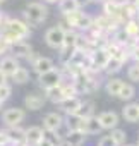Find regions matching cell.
<instances>
[{"label":"cell","instance_id":"obj_1","mask_svg":"<svg viewBox=\"0 0 139 146\" xmlns=\"http://www.w3.org/2000/svg\"><path fill=\"white\" fill-rule=\"evenodd\" d=\"M65 29H74V31H89L93 28V17L86 12H81V9L64 16Z\"/></svg>","mask_w":139,"mask_h":146},{"label":"cell","instance_id":"obj_2","mask_svg":"<svg viewBox=\"0 0 139 146\" xmlns=\"http://www.w3.org/2000/svg\"><path fill=\"white\" fill-rule=\"evenodd\" d=\"M23 16H24V21L29 26H40L48 17V7L41 2H29L24 9Z\"/></svg>","mask_w":139,"mask_h":146},{"label":"cell","instance_id":"obj_3","mask_svg":"<svg viewBox=\"0 0 139 146\" xmlns=\"http://www.w3.org/2000/svg\"><path fill=\"white\" fill-rule=\"evenodd\" d=\"M65 79H64V69H52L45 74H40L38 76V83L41 86V90H50V88H55L58 84H62Z\"/></svg>","mask_w":139,"mask_h":146},{"label":"cell","instance_id":"obj_4","mask_svg":"<svg viewBox=\"0 0 139 146\" xmlns=\"http://www.w3.org/2000/svg\"><path fill=\"white\" fill-rule=\"evenodd\" d=\"M65 31L60 24L57 26H52L46 29L45 33V43L52 48V50H60L64 46V40H65Z\"/></svg>","mask_w":139,"mask_h":146},{"label":"cell","instance_id":"obj_5","mask_svg":"<svg viewBox=\"0 0 139 146\" xmlns=\"http://www.w3.org/2000/svg\"><path fill=\"white\" fill-rule=\"evenodd\" d=\"M89 58H91L89 72H100V70L105 69L107 62L110 60V53H108L107 46H96L89 52Z\"/></svg>","mask_w":139,"mask_h":146},{"label":"cell","instance_id":"obj_6","mask_svg":"<svg viewBox=\"0 0 139 146\" xmlns=\"http://www.w3.org/2000/svg\"><path fill=\"white\" fill-rule=\"evenodd\" d=\"M9 52H11L16 58H26V60H29V62H33V60L38 57V55L33 52L31 45H29L26 40H19V41L12 43L11 48H9Z\"/></svg>","mask_w":139,"mask_h":146},{"label":"cell","instance_id":"obj_7","mask_svg":"<svg viewBox=\"0 0 139 146\" xmlns=\"http://www.w3.org/2000/svg\"><path fill=\"white\" fill-rule=\"evenodd\" d=\"M24 119H26V110L19 108V107H11L2 112V122L7 127L21 125V122H24Z\"/></svg>","mask_w":139,"mask_h":146},{"label":"cell","instance_id":"obj_8","mask_svg":"<svg viewBox=\"0 0 139 146\" xmlns=\"http://www.w3.org/2000/svg\"><path fill=\"white\" fill-rule=\"evenodd\" d=\"M4 29H9L11 33H14L16 36H19L21 40L29 38V35H31L29 24H28L26 21L14 19V17H9V19H7V23H5V28H4Z\"/></svg>","mask_w":139,"mask_h":146},{"label":"cell","instance_id":"obj_9","mask_svg":"<svg viewBox=\"0 0 139 146\" xmlns=\"http://www.w3.org/2000/svg\"><path fill=\"white\" fill-rule=\"evenodd\" d=\"M65 125V119L58 112H50L43 117V129L46 132H58Z\"/></svg>","mask_w":139,"mask_h":146},{"label":"cell","instance_id":"obj_10","mask_svg":"<svg viewBox=\"0 0 139 146\" xmlns=\"http://www.w3.org/2000/svg\"><path fill=\"white\" fill-rule=\"evenodd\" d=\"M103 14L118 19L120 23H125L124 17V4L118 2V0H105L103 2Z\"/></svg>","mask_w":139,"mask_h":146},{"label":"cell","instance_id":"obj_11","mask_svg":"<svg viewBox=\"0 0 139 146\" xmlns=\"http://www.w3.org/2000/svg\"><path fill=\"white\" fill-rule=\"evenodd\" d=\"M46 95H45V91L43 93H38V91H31V93H28L26 96H24V108H28V110H40V108H43V105L46 103Z\"/></svg>","mask_w":139,"mask_h":146},{"label":"cell","instance_id":"obj_12","mask_svg":"<svg viewBox=\"0 0 139 146\" xmlns=\"http://www.w3.org/2000/svg\"><path fill=\"white\" fill-rule=\"evenodd\" d=\"M98 120H100L103 131H112V129H115V127L118 125L120 117H118V113H115L113 110H107V112H101V113L98 115Z\"/></svg>","mask_w":139,"mask_h":146},{"label":"cell","instance_id":"obj_13","mask_svg":"<svg viewBox=\"0 0 139 146\" xmlns=\"http://www.w3.org/2000/svg\"><path fill=\"white\" fill-rule=\"evenodd\" d=\"M19 67H21L19 58H16L14 55H7V57L0 58V70H2L7 78H12V74H14Z\"/></svg>","mask_w":139,"mask_h":146},{"label":"cell","instance_id":"obj_14","mask_svg":"<svg viewBox=\"0 0 139 146\" xmlns=\"http://www.w3.org/2000/svg\"><path fill=\"white\" fill-rule=\"evenodd\" d=\"M31 67H33V70L36 72V74L40 76V74H45V72L55 69V62H53L52 58H48V57L38 55V57L31 62Z\"/></svg>","mask_w":139,"mask_h":146},{"label":"cell","instance_id":"obj_15","mask_svg":"<svg viewBox=\"0 0 139 146\" xmlns=\"http://www.w3.org/2000/svg\"><path fill=\"white\" fill-rule=\"evenodd\" d=\"M79 129L84 131L86 134H100V132L103 131V127H101L98 117H95V115H91V117H88V119H81Z\"/></svg>","mask_w":139,"mask_h":146},{"label":"cell","instance_id":"obj_16","mask_svg":"<svg viewBox=\"0 0 139 146\" xmlns=\"http://www.w3.org/2000/svg\"><path fill=\"white\" fill-rule=\"evenodd\" d=\"M81 103H83V100H81L79 96H72V98L62 100V102L58 103V107H60V110H62L65 115H74V113L77 112V108L81 107Z\"/></svg>","mask_w":139,"mask_h":146},{"label":"cell","instance_id":"obj_17","mask_svg":"<svg viewBox=\"0 0 139 146\" xmlns=\"http://www.w3.org/2000/svg\"><path fill=\"white\" fill-rule=\"evenodd\" d=\"M7 136L12 146H17L21 143L26 141V129H23L21 125H14V127H7Z\"/></svg>","mask_w":139,"mask_h":146},{"label":"cell","instance_id":"obj_18","mask_svg":"<svg viewBox=\"0 0 139 146\" xmlns=\"http://www.w3.org/2000/svg\"><path fill=\"white\" fill-rule=\"evenodd\" d=\"M45 136H46V131H45L43 127L31 125V127L26 129V143H29V144H33V146H36Z\"/></svg>","mask_w":139,"mask_h":146},{"label":"cell","instance_id":"obj_19","mask_svg":"<svg viewBox=\"0 0 139 146\" xmlns=\"http://www.w3.org/2000/svg\"><path fill=\"white\" fill-rule=\"evenodd\" d=\"M86 132L81 129H67L65 132V141H69L72 146H83L86 141Z\"/></svg>","mask_w":139,"mask_h":146},{"label":"cell","instance_id":"obj_20","mask_svg":"<svg viewBox=\"0 0 139 146\" xmlns=\"http://www.w3.org/2000/svg\"><path fill=\"white\" fill-rule=\"evenodd\" d=\"M122 117L125 119V122H137L139 120V103H134V102H129L124 108H122Z\"/></svg>","mask_w":139,"mask_h":146},{"label":"cell","instance_id":"obj_21","mask_svg":"<svg viewBox=\"0 0 139 146\" xmlns=\"http://www.w3.org/2000/svg\"><path fill=\"white\" fill-rule=\"evenodd\" d=\"M124 86V81L120 79V78H115V76H110L108 78V81H107V84H105V91H107V95H110V96H118V93H120V88Z\"/></svg>","mask_w":139,"mask_h":146},{"label":"cell","instance_id":"obj_22","mask_svg":"<svg viewBox=\"0 0 139 146\" xmlns=\"http://www.w3.org/2000/svg\"><path fill=\"white\" fill-rule=\"evenodd\" d=\"M95 102L93 100H83V103H81V107L77 108V112L74 113V115H77V117H81V119H88V117H91V115H95Z\"/></svg>","mask_w":139,"mask_h":146},{"label":"cell","instance_id":"obj_23","mask_svg":"<svg viewBox=\"0 0 139 146\" xmlns=\"http://www.w3.org/2000/svg\"><path fill=\"white\" fill-rule=\"evenodd\" d=\"M124 64H125L124 60L115 58V57H110V60L107 62V65H105L103 72H105V74H108V76H115L117 72H120V70H122V65H124Z\"/></svg>","mask_w":139,"mask_h":146},{"label":"cell","instance_id":"obj_24","mask_svg":"<svg viewBox=\"0 0 139 146\" xmlns=\"http://www.w3.org/2000/svg\"><path fill=\"white\" fill-rule=\"evenodd\" d=\"M124 29H125V33H127L134 41H137V36H139V19H137V17L127 19V21L124 23Z\"/></svg>","mask_w":139,"mask_h":146},{"label":"cell","instance_id":"obj_25","mask_svg":"<svg viewBox=\"0 0 139 146\" xmlns=\"http://www.w3.org/2000/svg\"><path fill=\"white\" fill-rule=\"evenodd\" d=\"M16 84H26V83H29V79H31V74H29V70L26 69V67H19L14 74H12V78H11Z\"/></svg>","mask_w":139,"mask_h":146},{"label":"cell","instance_id":"obj_26","mask_svg":"<svg viewBox=\"0 0 139 146\" xmlns=\"http://www.w3.org/2000/svg\"><path fill=\"white\" fill-rule=\"evenodd\" d=\"M45 95H46V98L52 102V103H55V105H58L62 100H64V93H62V84H58V86H55V88H50V90H45Z\"/></svg>","mask_w":139,"mask_h":146},{"label":"cell","instance_id":"obj_27","mask_svg":"<svg viewBox=\"0 0 139 146\" xmlns=\"http://www.w3.org/2000/svg\"><path fill=\"white\" fill-rule=\"evenodd\" d=\"M136 96V88L129 83H124V86L120 88V93H118V100L122 102H132V98Z\"/></svg>","mask_w":139,"mask_h":146},{"label":"cell","instance_id":"obj_28","mask_svg":"<svg viewBox=\"0 0 139 146\" xmlns=\"http://www.w3.org/2000/svg\"><path fill=\"white\" fill-rule=\"evenodd\" d=\"M77 52V48L76 46H62L60 48V57H58V60H60V64L62 65H67L69 62L72 60V57H74V53Z\"/></svg>","mask_w":139,"mask_h":146},{"label":"cell","instance_id":"obj_29","mask_svg":"<svg viewBox=\"0 0 139 146\" xmlns=\"http://www.w3.org/2000/svg\"><path fill=\"white\" fill-rule=\"evenodd\" d=\"M77 2L76 0H60L58 2V11L62 16H67V14H71L74 11H77Z\"/></svg>","mask_w":139,"mask_h":146},{"label":"cell","instance_id":"obj_30","mask_svg":"<svg viewBox=\"0 0 139 146\" xmlns=\"http://www.w3.org/2000/svg\"><path fill=\"white\" fill-rule=\"evenodd\" d=\"M112 137H113V141L117 143V146H124L125 144V141H127V134H125V131L124 129H118V127H115V129H112Z\"/></svg>","mask_w":139,"mask_h":146},{"label":"cell","instance_id":"obj_31","mask_svg":"<svg viewBox=\"0 0 139 146\" xmlns=\"http://www.w3.org/2000/svg\"><path fill=\"white\" fill-rule=\"evenodd\" d=\"M127 78L130 81H134V83H139V64L137 62H134L132 65H129V69H127Z\"/></svg>","mask_w":139,"mask_h":146},{"label":"cell","instance_id":"obj_32","mask_svg":"<svg viewBox=\"0 0 139 146\" xmlns=\"http://www.w3.org/2000/svg\"><path fill=\"white\" fill-rule=\"evenodd\" d=\"M12 95V88L11 84H2L0 86V103H5Z\"/></svg>","mask_w":139,"mask_h":146},{"label":"cell","instance_id":"obj_33","mask_svg":"<svg viewBox=\"0 0 139 146\" xmlns=\"http://www.w3.org/2000/svg\"><path fill=\"white\" fill-rule=\"evenodd\" d=\"M98 146H117V143L113 141L112 134H108V136H103V137L98 141Z\"/></svg>","mask_w":139,"mask_h":146},{"label":"cell","instance_id":"obj_34","mask_svg":"<svg viewBox=\"0 0 139 146\" xmlns=\"http://www.w3.org/2000/svg\"><path fill=\"white\" fill-rule=\"evenodd\" d=\"M129 53H130V58H132L134 62H137V64H139V43H137V41L130 46Z\"/></svg>","mask_w":139,"mask_h":146},{"label":"cell","instance_id":"obj_35","mask_svg":"<svg viewBox=\"0 0 139 146\" xmlns=\"http://www.w3.org/2000/svg\"><path fill=\"white\" fill-rule=\"evenodd\" d=\"M57 144H58V143H55V139H53V137L45 136V137H43V139L36 144V146H57Z\"/></svg>","mask_w":139,"mask_h":146},{"label":"cell","instance_id":"obj_36","mask_svg":"<svg viewBox=\"0 0 139 146\" xmlns=\"http://www.w3.org/2000/svg\"><path fill=\"white\" fill-rule=\"evenodd\" d=\"M7 144H11V141H9V136H7V131L4 129H0V146H7Z\"/></svg>","mask_w":139,"mask_h":146},{"label":"cell","instance_id":"obj_37","mask_svg":"<svg viewBox=\"0 0 139 146\" xmlns=\"http://www.w3.org/2000/svg\"><path fill=\"white\" fill-rule=\"evenodd\" d=\"M76 2H77V7H79V9H83V7H86L88 4H91L89 0H76Z\"/></svg>","mask_w":139,"mask_h":146},{"label":"cell","instance_id":"obj_38","mask_svg":"<svg viewBox=\"0 0 139 146\" xmlns=\"http://www.w3.org/2000/svg\"><path fill=\"white\" fill-rule=\"evenodd\" d=\"M7 79H9V78L4 74L2 70H0V86H2V84H7Z\"/></svg>","mask_w":139,"mask_h":146},{"label":"cell","instance_id":"obj_39","mask_svg":"<svg viewBox=\"0 0 139 146\" xmlns=\"http://www.w3.org/2000/svg\"><path fill=\"white\" fill-rule=\"evenodd\" d=\"M57 146H72V144L69 143V141H65V139H62V141H60V143H58Z\"/></svg>","mask_w":139,"mask_h":146},{"label":"cell","instance_id":"obj_40","mask_svg":"<svg viewBox=\"0 0 139 146\" xmlns=\"http://www.w3.org/2000/svg\"><path fill=\"white\" fill-rule=\"evenodd\" d=\"M45 2H48V4H57V2H60V0H45Z\"/></svg>","mask_w":139,"mask_h":146},{"label":"cell","instance_id":"obj_41","mask_svg":"<svg viewBox=\"0 0 139 146\" xmlns=\"http://www.w3.org/2000/svg\"><path fill=\"white\" fill-rule=\"evenodd\" d=\"M136 7H137V12H139V0H136Z\"/></svg>","mask_w":139,"mask_h":146},{"label":"cell","instance_id":"obj_42","mask_svg":"<svg viewBox=\"0 0 139 146\" xmlns=\"http://www.w3.org/2000/svg\"><path fill=\"white\" fill-rule=\"evenodd\" d=\"M124 146H137V143L136 144H124Z\"/></svg>","mask_w":139,"mask_h":146},{"label":"cell","instance_id":"obj_43","mask_svg":"<svg viewBox=\"0 0 139 146\" xmlns=\"http://www.w3.org/2000/svg\"><path fill=\"white\" fill-rule=\"evenodd\" d=\"M2 2H5V0H0V4H2Z\"/></svg>","mask_w":139,"mask_h":146},{"label":"cell","instance_id":"obj_44","mask_svg":"<svg viewBox=\"0 0 139 146\" xmlns=\"http://www.w3.org/2000/svg\"><path fill=\"white\" fill-rule=\"evenodd\" d=\"M137 19H139V17H137ZM137 41H139V36H137Z\"/></svg>","mask_w":139,"mask_h":146},{"label":"cell","instance_id":"obj_45","mask_svg":"<svg viewBox=\"0 0 139 146\" xmlns=\"http://www.w3.org/2000/svg\"><path fill=\"white\" fill-rule=\"evenodd\" d=\"M137 146H139V141H137Z\"/></svg>","mask_w":139,"mask_h":146},{"label":"cell","instance_id":"obj_46","mask_svg":"<svg viewBox=\"0 0 139 146\" xmlns=\"http://www.w3.org/2000/svg\"><path fill=\"white\" fill-rule=\"evenodd\" d=\"M89 2H93V0H89Z\"/></svg>","mask_w":139,"mask_h":146},{"label":"cell","instance_id":"obj_47","mask_svg":"<svg viewBox=\"0 0 139 146\" xmlns=\"http://www.w3.org/2000/svg\"><path fill=\"white\" fill-rule=\"evenodd\" d=\"M0 107H2V103H0Z\"/></svg>","mask_w":139,"mask_h":146},{"label":"cell","instance_id":"obj_48","mask_svg":"<svg viewBox=\"0 0 139 146\" xmlns=\"http://www.w3.org/2000/svg\"><path fill=\"white\" fill-rule=\"evenodd\" d=\"M137 136H139V132H137Z\"/></svg>","mask_w":139,"mask_h":146}]
</instances>
